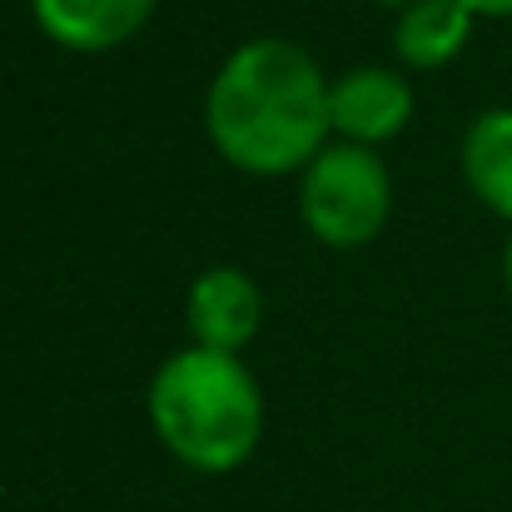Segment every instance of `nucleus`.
I'll use <instances>...</instances> for the list:
<instances>
[{
    "mask_svg": "<svg viewBox=\"0 0 512 512\" xmlns=\"http://www.w3.org/2000/svg\"><path fill=\"white\" fill-rule=\"evenodd\" d=\"M204 125L214 150L249 174H289L314 165L329 135V85L289 40L239 45L209 85Z\"/></svg>",
    "mask_w": 512,
    "mask_h": 512,
    "instance_id": "nucleus-1",
    "label": "nucleus"
},
{
    "mask_svg": "<svg viewBox=\"0 0 512 512\" xmlns=\"http://www.w3.org/2000/svg\"><path fill=\"white\" fill-rule=\"evenodd\" d=\"M150 423L179 463L199 473H229L259 448L264 398L234 353L194 343L160 363L150 383Z\"/></svg>",
    "mask_w": 512,
    "mask_h": 512,
    "instance_id": "nucleus-2",
    "label": "nucleus"
},
{
    "mask_svg": "<svg viewBox=\"0 0 512 512\" xmlns=\"http://www.w3.org/2000/svg\"><path fill=\"white\" fill-rule=\"evenodd\" d=\"M388 204H393L388 170L363 145H329L304 170L299 209H304V224L314 229V239H324L329 249L368 244L383 229Z\"/></svg>",
    "mask_w": 512,
    "mask_h": 512,
    "instance_id": "nucleus-3",
    "label": "nucleus"
},
{
    "mask_svg": "<svg viewBox=\"0 0 512 512\" xmlns=\"http://www.w3.org/2000/svg\"><path fill=\"white\" fill-rule=\"evenodd\" d=\"M408 115H413V95H408V80L393 70L363 65L329 85V120L348 145L368 150L378 140H393L408 125Z\"/></svg>",
    "mask_w": 512,
    "mask_h": 512,
    "instance_id": "nucleus-4",
    "label": "nucleus"
},
{
    "mask_svg": "<svg viewBox=\"0 0 512 512\" xmlns=\"http://www.w3.org/2000/svg\"><path fill=\"white\" fill-rule=\"evenodd\" d=\"M189 329L199 348L239 353L259 334V289L239 269H209L189 289Z\"/></svg>",
    "mask_w": 512,
    "mask_h": 512,
    "instance_id": "nucleus-5",
    "label": "nucleus"
},
{
    "mask_svg": "<svg viewBox=\"0 0 512 512\" xmlns=\"http://www.w3.org/2000/svg\"><path fill=\"white\" fill-rule=\"evenodd\" d=\"M155 0H35V20L65 50H110L150 20Z\"/></svg>",
    "mask_w": 512,
    "mask_h": 512,
    "instance_id": "nucleus-6",
    "label": "nucleus"
},
{
    "mask_svg": "<svg viewBox=\"0 0 512 512\" xmlns=\"http://www.w3.org/2000/svg\"><path fill=\"white\" fill-rule=\"evenodd\" d=\"M468 30H473V10L463 0H413L393 25V45L408 65L433 70L468 45Z\"/></svg>",
    "mask_w": 512,
    "mask_h": 512,
    "instance_id": "nucleus-7",
    "label": "nucleus"
},
{
    "mask_svg": "<svg viewBox=\"0 0 512 512\" xmlns=\"http://www.w3.org/2000/svg\"><path fill=\"white\" fill-rule=\"evenodd\" d=\"M463 174L473 194L512 219V110H488L463 135Z\"/></svg>",
    "mask_w": 512,
    "mask_h": 512,
    "instance_id": "nucleus-8",
    "label": "nucleus"
},
{
    "mask_svg": "<svg viewBox=\"0 0 512 512\" xmlns=\"http://www.w3.org/2000/svg\"><path fill=\"white\" fill-rule=\"evenodd\" d=\"M473 15H512V0H463Z\"/></svg>",
    "mask_w": 512,
    "mask_h": 512,
    "instance_id": "nucleus-9",
    "label": "nucleus"
},
{
    "mask_svg": "<svg viewBox=\"0 0 512 512\" xmlns=\"http://www.w3.org/2000/svg\"><path fill=\"white\" fill-rule=\"evenodd\" d=\"M508 289H512V239H508Z\"/></svg>",
    "mask_w": 512,
    "mask_h": 512,
    "instance_id": "nucleus-10",
    "label": "nucleus"
},
{
    "mask_svg": "<svg viewBox=\"0 0 512 512\" xmlns=\"http://www.w3.org/2000/svg\"><path fill=\"white\" fill-rule=\"evenodd\" d=\"M388 5H413V0H388Z\"/></svg>",
    "mask_w": 512,
    "mask_h": 512,
    "instance_id": "nucleus-11",
    "label": "nucleus"
}]
</instances>
